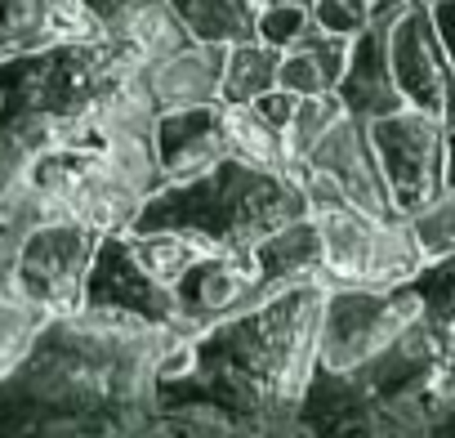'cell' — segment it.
I'll return each instance as SVG.
<instances>
[{"label":"cell","instance_id":"obj_1","mask_svg":"<svg viewBox=\"0 0 455 438\" xmlns=\"http://www.w3.org/2000/svg\"><path fill=\"white\" fill-rule=\"evenodd\" d=\"M326 282L308 278L192 336V367L156 389V429L291 434L317 371Z\"/></svg>","mask_w":455,"mask_h":438},{"label":"cell","instance_id":"obj_2","mask_svg":"<svg viewBox=\"0 0 455 438\" xmlns=\"http://www.w3.org/2000/svg\"><path fill=\"white\" fill-rule=\"evenodd\" d=\"M174 336L85 304L50 318L0 376V429H156V358Z\"/></svg>","mask_w":455,"mask_h":438},{"label":"cell","instance_id":"obj_3","mask_svg":"<svg viewBox=\"0 0 455 438\" xmlns=\"http://www.w3.org/2000/svg\"><path fill=\"white\" fill-rule=\"evenodd\" d=\"M299 215H308V197L295 174L259 170L242 157H223L192 179L161 183L143 201L130 229H170L214 251H251L259 238L277 233Z\"/></svg>","mask_w":455,"mask_h":438},{"label":"cell","instance_id":"obj_4","mask_svg":"<svg viewBox=\"0 0 455 438\" xmlns=\"http://www.w3.org/2000/svg\"><path fill=\"white\" fill-rule=\"evenodd\" d=\"M308 219L322 238L326 287H397L424 269L419 238L406 215H366L344 197L308 201Z\"/></svg>","mask_w":455,"mask_h":438},{"label":"cell","instance_id":"obj_5","mask_svg":"<svg viewBox=\"0 0 455 438\" xmlns=\"http://www.w3.org/2000/svg\"><path fill=\"white\" fill-rule=\"evenodd\" d=\"M419 318L411 282L397 287H326L317 327V371L344 376L375 362Z\"/></svg>","mask_w":455,"mask_h":438},{"label":"cell","instance_id":"obj_6","mask_svg":"<svg viewBox=\"0 0 455 438\" xmlns=\"http://www.w3.org/2000/svg\"><path fill=\"white\" fill-rule=\"evenodd\" d=\"M99 238L103 233H94L72 215H50L41 224H32L14 256L19 296L41 304L50 318L81 309V291H85V273H90Z\"/></svg>","mask_w":455,"mask_h":438},{"label":"cell","instance_id":"obj_7","mask_svg":"<svg viewBox=\"0 0 455 438\" xmlns=\"http://www.w3.org/2000/svg\"><path fill=\"white\" fill-rule=\"evenodd\" d=\"M366 130L379 170L388 179L393 206L402 215H415L446 188V130H451L446 121L415 108H397L388 117L366 121Z\"/></svg>","mask_w":455,"mask_h":438},{"label":"cell","instance_id":"obj_8","mask_svg":"<svg viewBox=\"0 0 455 438\" xmlns=\"http://www.w3.org/2000/svg\"><path fill=\"white\" fill-rule=\"evenodd\" d=\"M388 63L406 108L455 126V68L428 5H411L388 23Z\"/></svg>","mask_w":455,"mask_h":438},{"label":"cell","instance_id":"obj_9","mask_svg":"<svg viewBox=\"0 0 455 438\" xmlns=\"http://www.w3.org/2000/svg\"><path fill=\"white\" fill-rule=\"evenodd\" d=\"M85 309H103V313H125L139 318L148 327H179V300L170 287H161L130 251L125 233H103L85 273V291H81ZM183 331V327H179Z\"/></svg>","mask_w":455,"mask_h":438},{"label":"cell","instance_id":"obj_10","mask_svg":"<svg viewBox=\"0 0 455 438\" xmlns=\"http://www.w3.org/2000/svg\"><path fill=\"white\" fill-rule=\"evenodd\" d=\"M299 170L322 174L348 206H357V210H366V215H379V219L402 215V210L393 206L388 179H384L379 157H375V148H371L366 121H357V117H348V112L313 143V152L304 157Z\"/></svg>","mask_w":455,"mask_h":438},{"label":"cell","instance_id":"obj_11","mask_svg":"<svg viewBox=\"0 0 455 438\" xmlns=\"http://www.w3.org/2000/svg\"><path fill=\"white\" fill-rule=\"evenodd\" d=\"M273 291L259 282L251 251H205L179 282H174V300H179V327L183 331H205L223 318H233L259 300H268Z\"/></svg>","mask_w":455,"mask_h":438},{"label":"cell","instance_id":"obj_12","mask_svg":"<svg viewBox=\"0 0 455 438\" xmlns=\"http://www.w3.org/2000/svg\"><path fill=\"white\" fill-rule=\"evenodd\" d=\"M152 148H156V166H161L165 183L170 179H192V174L210 170L214 161L233 157V148H228V126H223V103L156 112Z\"/></svg>","mask_w":455,"mask_h":438},{"label":"cell","instance_id":"obj_13","mask_svg":"<svg viewBox=\"0 0 455 438\" xmlns=\"http://www.w3.org/2000/svg\"><path fill=\"white\" fill-rule=\"evenodd\" d=\"M388 23L393 19L371 14V23L348 41V63L339 72L335 94H339L344 112L357 117V121H375V117H388V112L406 108L402 90L393 81V63H388Z\"/></svg>","mask_w":455,"mask_h":438},{"label":"cell","instance_id":"obj_14","mask_svg":"<svg viewBox=\"0 0 455 438\" xmlns=\"http://www.w3.org/2000/svg\"><path fill=\"white\" fill-rule=\"evenodd\" d=\"M223 50H228V45L188 41V45L170 50L165 59L148 63L143 72H134V81H139V90L148 94V103H152L156 112L196 108V103H219Z\"/></svg>","mask_w":455,"mask_h":438},{"label":"cell","instance_id":"obj_15","mask_svg":"<svg viewBox=\"0 0 455 438\" xmlns=\"http://www.w3.org/2000/svg\"><path fill=\"white\" fill-rule=\"evenodd\" d=\"M411 287L419 296V322L433 349V398L451 420L455 416V256L424 260Z\"/></svg>","mask_w":455,"mask_h":438},{"label":"cell","instance_id":"obj_16","mask_svg":"<svg viewBox=\"0 0 455 438\" xmlns=\"http://www.w3.org/2000/svg\"><path fill=\"white\" fill-rule=\"evenodd\" d=\"M76 36H94L81 0H0V59Z\"/></svg>","mask_w":455,"mask_h":438},{"label":"cell","instance_id":"obj_17","mask_svg":"<svg viewBox=\"0 0 455 438\" xmlns=\"http://www.w3.org/2000/svg\"><path fill=\"white\" fill-rule=\"evenodd\" d=\"M251 264L259 273V282L268 291H282V287H295V282H308V278H322V238H317V224L308 215L282 224L277 233L259 238L251 247Z\"/></svg>","mask_w":455,"mask_h":438},{"label":"cell","instance_id":"obj_18","mask_svg":"<svg viewBox=\"0 0 455 438\" xmlns=\"http://www.w3.org/2000/svg\"><path fill=\"white\" fill-rule=\"evenodd\" d=\"M348 63V41L344 36H331L322 32L317 23L282 50V63H277V85L282 90H295V94H331L339 85V72Z\"/></svg>","mask_w":455,"mask_h":438},{"label":"cell","instance_id":"obj_19","mask_svg":"<svg viewBox=\"0 0 455 438\" xmlns=\"http://www.w3.org/2000/svg\"><path fill=\"white\" fill-rule=\"evenodd\" d=\"M170 10L179 14V23L192 41L237 45V41L255 36L259 0H170Z\"/></svg>","mask_w":455,"mask_h":438},{"label":"cell","instance_id":"obj_20","mask_svg":"<svg viewBox=\"0 0 455 438\" xmlns=\"http://www.w3.org/2000/svg\"><path fill=\"white\" fill-rule=\"evenodd\" d=\"M223 126H228V148H233V157H242L246 166H259V170L295 174V161L286 152L282 130L268 126L251 103H223Z\"/></svg>","mask_w":455,"mask_h":438},{"label":"cell","instance_id":"obj_21","mask_svg":"<svg viewBox=\"0 0 455 438\" xmlns=\"http://www.w3.org/2000/svg\"><path fill=\"white\" fill-rule=\"evenodd\" d=\"M277 63H282V50H273L255 36L228 45L223 50V77H219V103H251L264 90H273Z\"/></svg>","mask_w":455,"mask_h":438},{"label":"cell","instance_id":"obj_22","mask_svg":"<svg viewBox=\"0 0 455 438\" xmlns=\"http://www.w3.org/2000/svg\"><path fill=\"white\" fill-rule=\"evenodd\" d=\"M339 117H344V103H339L335 90H331V94H299V99H295V112H291V121H286V130H282L286 152H291V161H295V174H299L304 157L313 152V143H317Z\"/></svg>","mask_w":455,"mask_h":438},{"label":"cell","instance_id":"obj_23","mask_svg":"<svg viewBox=\"0 0 455 438\" xmlns=\"http://www.w3.org/2000/svg\"><path fill=\"white\" fill-rule=\"evenodd\" d=\"M45 322H50V313L41 304L23 300L19 291H0V367L10 371Z\"/></svg>","mask_w":455,"mask_h":438},{"label":"cell","instance_id":"obj_24","mask_svg":"<svg viewBox=\"0 0 455 438\" xmlns=\"http://www.w3.org/2000/svg\"><path fill=\"white\" fill-rule=\"evenodd\" d=\"M308 28H313L308 0H264L259 14H255V41H264L273 50L295 45Z\"/></svg>","mask_w":455,"mask_h":438},{"label":"cell","instance_id":"obj_25","mask_svg":"<svg viewBox=\"0 0 455 438\" xmlns=\"http://www.w3.org/2000/svg\"><path fill=\"white\" fill-rule=\"evenodd\" d=\"M308 14L322 32L353 41L371 23V0H308Z\"/></svg>","mask_w":455,"mask_h":438},{"label":"cell","instance_id":"obj_26","mask_svg":"<svg viewBox=\"0 0 455 438\" xmlns=\"http://www.w3.org/2000/svg\"><path fill=\"white\" fill-rule=\"evenodd\" d=\"M148 5H156V0H81V10H85V19H90V32L94 36H116L134 14H143Z\"/></svg>","mask_w":455,"mask_h":438},{"label":"cell","instance_id":"obj_27","mask_svg":"<svg viewBox=\"0 0 455 438\" xmlns=\"http://www.w3.org/2000/svg\"><path fill=\"white\" fill-rule=\"evenodd\" d=\"M433 23H437V36H442V45H446V59H451V68H455V0H433ZM455 130V126H451Z\"/></svg>","mask_w":455,"mask_h":438},{"label":"cell","instance_id":"obj_28","mask_svg":"<svg viewBox=\"0 0 455 438\" xmlns=\"http://www.w3.org/2000/svg\"><path fill=\"white\" fill-rule=\"evenodd\" d=\"M411 5H433V0H371V14H375V19H397V14L411 10Z\"/></svg>","mask_w":455,"mask_h":438},{"label":"cell","instance_id":"obj_29","mask_svg":"<svg viewBox=\"0 0 455 438\" xmlns=\"http://www.w3.org/2000/svg\"><path fill=\"white\" fill-rule=\"evenodd\" d=\"M446 188H455V130H446Z\"/></svg>","mask_w":455,"mask_h":438},{"label":"cell","instance_id":"obj_30","mask_svg":"<svg viewBox=\"0 0 455 438\" xmlns=\"http://www.w3.org/2000/svg\"><path fill=\"white\" fill-rule=\"evenodd\" d=\"M259 5H264V0H259Z\"/></svg>","mask_w":455,"mask_h":438}]
</instances>
